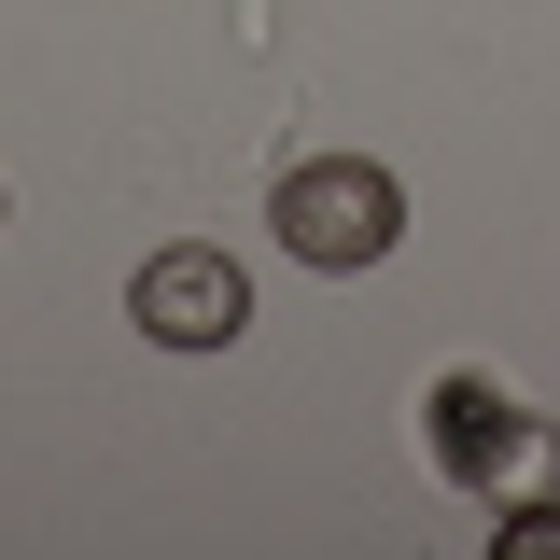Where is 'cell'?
Returning a JSON list of instances; mask_svg holds the SVG:
<instances>
[{"label":"cell","mask_w":560,"mask_h":560,"mask_svg":"<svg viewBox=\"0 0 560 560\" xmlns=\"http://www.w3.org/2000/svg\"><path fill=\"white\" fill-rule=\"evenodd\" d=\"M407 238V197H393V168H364V154H308L294 183H280V253L294 267H378Z\"/></svg>","instance_id":"obj_1"},{"label":"cell","mask_w":560,"mask_h":560,"mask_svg":"<svg viewBox=\"0 0 560 560\" xmlns=\"http://www.w3.org/2000/svg\"><path fill=\"white\" fill-rule=\"evenodd\" d=\"M127 308H140V337H168V350H224L253 323V280L224 267V253H154Z\"/></svg>","instance_id":"obj_2"},{"label":"cell","mask_w":560,"mask_h":560,"mask_svg":"<svg viewBox=\"0 0 560 560\" xmlns=\"http://www.w3.org/2000/svg\"><path fill=\"white\" fill-rule=\"evenodd\" d=\"M504 393H490V378H434V407H420V434H434V463H448V477H490V448H504Z\"/></svg>","instance_id":"obj_3"},{"label":"cell","mask_w":560,"mask_h":560,"mask_svg":"<svg viewBox=\"0 0 560 560\" xmlns=\"http://www.w3.org/2000/svg\"><path fill=\"white\" fill-rule=\"evenodd\" d=\"M477 490H504V504H547V490H560V434H547V420H504V448H490V477Z\"/></svg>","instance_id":"obj_4"},{"label":"cell","mask_w":560,"mask_h":560,"mask_svg":"<svg viewBox=\"0 0 560 560\" xmlns=\"http://www.w3.org/2000/svg\"><path fill=\"white\" fill-rule=\"evenodd\" d=\"M504 560H560V518H547V504H504Z\"/></svg>","instance_id":"obj_5"}]
</instances>
